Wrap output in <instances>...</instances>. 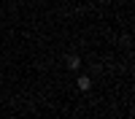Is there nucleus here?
<instances>
[{
	"instance_id": "obj_1",
	"label": "nucleus",
	"mask_w": 135,
	"mask_h": 119,
	"mask_svg": "<svg viewBox=\"0 0 135 119\" xmlns=\"http://www.w3.org/2000/svg\"><path fill=\"white\" fill-rule=\"evenodd\" d=\"M76 87H78L81 92H89V89H92V79H89V76H78V79H76Z\"/></svg>"
},
{
	"instance_id": "obj_2",
	"label": "nucleus",
	"mask_w": 135,
	"mask_h": 119,
	"mask_svg": "<svg viewBox=\"0 0 135 119\" xmlns=\"http://www.w3.org/2000/svg\"><path fill=\"white\" fill-rule=\"evenodd\" d=\"M68 68H70V70H78V68H81V57H78V54H68Z\"/></svg>"
}]
</instances>
